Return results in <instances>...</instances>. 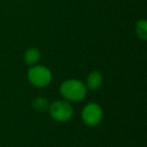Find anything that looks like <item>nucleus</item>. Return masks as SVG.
<instances>
[{"label":"nucleus","instance_id":"f257e3e1","mask_svg":"<svg viewBox=\"0 0 147 147\" xmlns=\"http://www.w3.org/2000/svg\"><path fill=\"white\" fill-rule=\"evenodd\" d=\"M59 91L61 98L69 103L82 102L89 92L85 83L78 79H67L63 81L59 86Z\"/></svg>","mask_w":147,"mask_h":147},{"label":"nucleus","instance_id":"f03ea898","mask_svg":"<svg viewBox=\"0 0 147 147\" xmlns=\"http://www.w3.org/2000/svg\"><path fill=\"white\" fill-rule=\"evenodd\" d=\"M27 80L31 86L37 89L47 88L53 81V73L47 65L37 63L28 69Z\"/></svg>","mask_w":147,"mask_h":147},{"label":"nucleus","instance_id":"7ed1b4c3","mask_svg":"<svg viewBox=\"0 0 147 147\" xmlns=\"http://www.w3.org/2000/svg\"><path fill=\"white\" fill-rule=\"evenodd\" d=\"M51 119L59 123H65L69 121L74 116V107L71 103L65 100H55L49 103V110Z\"/></svg>","mask_w":147,"mask_h":147},{"label":"nucleus","instance_id":"20e7f679","mask_svg":"<svg viewBox=\"0 0 147 147\" xmlns=\"http://www.w3.org/2000/svg\"><path fill=\"white\" fill-rule=\"evenodd\" d=\"M104 117V111L100 104L90 102L84 106L81 111V119L88 127H96L101 124Z\"/></svg>","mask_w":147,"mask_h":147},{"label":"nucleus","instance_id":"39448f33","mask_svg":"<svg viewBox=\"0 0 147 147\" xmlns=\"http://www.w3.org/2000/svg\"><path fill=\"white\" fill-rule=\"evenodd\" d=\"M104 82V76L100 71H92L91 73L88 74L86 79V85L88 91H96L99 88H101Z\"/></svg>","mask_w":147,"mask_h":147},{"label":"nucleus","instance_id":"423d86ee","mask_svg":"<svg viewBox=\"0 0 147 147\" xmlns=\"http://www.w3.org/2000/svg\"><path fill=\"white\" fill-rule=\"evenodd\" d=\"M41 59V53L37 47H29L23 53V61L29 67L37 65Z\"/></svg>","mask_w":147,"mask_h":147},{"label":"nucleus","instance_id":"0eeeda50","mask_svg":"<svg viewBox=\"0 0 147 147\" xmlns=\"http://www.w3.org/2000/svg\"><path fill=\"white\" fill-rule=\"evenodd\" d=\"M31 106L34 109L35 111L39 113L42 112H47L49 110V102L45 97L42 96H37L31 102Z\"/></svg>","mask_w":147,"mask_h":147},{"label":"nucleus","instance_id":"6e6552de","mask_svg":"<svg viewBox=\"0 0 147 147\" xmlns=\"http://www.w3.org/2000/svg\"><path fill=\"white\" fill-rule=\"evenodd\" d=\"M135 33L137 37L145 41L147 39V21L146 19H139L135 23Z\"/></svg>","mask_w":147,"mask_h":147}]
</instances>
